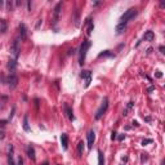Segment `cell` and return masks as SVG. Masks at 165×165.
<instances>
[{"label":"cell","mask_w":165,"mask_h":165,"mask_svg":"<svg viewBox=\"0 0 165 165\" xmlns=\"http://www.w3.org/2000/svg\"><path fill=\"white\" fill-rule=\"evenodd\" d=\"M107 108H108V99L105 98V99H103V102H102V105H101V107L97 110V112H96V116H94L96 120H99V119H101L102 116L106 114Z\"/></svg>","instance_id":"3957f363"},{"label":"cell","mask_w":165,"mask_h":165,"mask_svg":"<svg viewBox=\"0 0 165 165\" xmlns=\"http://www.w3.org/2000/svg\"><path fill=\"white\" fill-rule=\"evenodd\" d=\"M43 165H49V164H48V161H45V163H44Z\"/></svg>","instance_id":"d6a6232c"},{"label":"cell","mask_w":165,"mask_h":165,"mask_svg":"<svg viewBox=\"0 0 165 165\" xmlns=\"http://www.w3.org/2000/svg\"><path fill=\"white\" fill-rule=\"evenodd\" d=\"M85 26H88V30H86V34L90 35L93 32V30H94V25H93V22H92V18H88L85 21Z\"/></svg>","instance_id":"4fadbf2b"},{"label":"cell","mask_w":165,"mask_h":165,"mask_svg":"<svg viewBox=\"0 0 165 165\" xmlns=\"http://www.w3.org/2000/svg\"><path fill=\"white\" fill-rule=\"evenodd\" d=\"M123 140H125V134H120V135H119V141H123Z\"/></svg>","instance_id":"484cf974"},{"label":"cell","mask_w":165,"mask_h":165,"mask_svg":"<svg viewBox=\"0 0 165 165\" xmlns=\"http://www.w3.org/2000/svg\"><path fill=\"white\" fill-rule=\"evenodd\" d=\"M0 138H4V132H0Z\"/></svg>","instance_id":"f1b7e54d"},{"label":"cell","mask_w":165,"mask_h":165,"mask_svg":"<svg viewBox=\"0 0 165 165\" xmlns=\"http://www.w3.org/2000/svg\"><path fill=\"white\" fill-rule=\"evenodd\" d=\"M13 151H14V148H13V146H11L9 147V155H8V164L9 165H16L14 159H13Z\"/></svg>","instance_id":"9a60e30c"},{"label":"cell","mask_w":165,"mask_h":165,"mask_svg":"<svg viewBox=\"0 0 165 165\" xmlns=\"http://www.w3.org/2000/svg\"><path fill=\"white\" fill-rule=\"evenodd\" d=\"M61 9H62V3H58V4L54 6L53 11V25L56 26L59 21V16H61Z\"/></svg>","instance_id":"277c9868"},{"label":"cell","mask_w":165,"mask_h":165,"mask_svg":"<svg viewBox=\"0 0 165 165\" xmlns=\"http://www.w3.org/2000/svg\"><path fill=\"white\" fill-rule=\"evenodd\" d=\"M26 152H27V156L30 157V159L32 160V161H35L36 160V156H35V148H34V146H28L27 147V150H26Z\"/></svg>","instance_id":"7c38bea8"},{"label":"cell","mask_w":165,"mask_h":165,"mask_svg":"<svg viewBox=\"0 0 165 165\" xmlns=\"http://www.w3.org/2000/svg\"><path fill=\"white\" fill-rule=\"evenodd\" d=\"M11 52H12L13 57H14V59L17 61V58L19 56V40H18V39H16V40L13 41V44L11 47Z\"/></svg>","instance_id":"5b68a950"},{"label":"cell","mask_w":165,"mask_h":165,"mask_svg":"<svg viewBox=\"0 0 165 165\" xmlns=\"http://www.w3.org/2000/svg\"><path fill=\"white\" fill-rule=\"evenodd\" d=\"M16 165H23V159H22L21 156L18 157V160H17V164H16Z\"/></svg>","instance_id":"cb8c5ba5"},{"label":"cell","mask_w":165,"mask_h":165,"mask_svg":"<svg viewBox=\"0 0 165 165\" xmlns=\"http://www.w3.org/2000/svg\"><path fill=\"white\" fill-rule=\"evenodd\" d=\"M98 165H105V157L102 151H98Z\"/></svg>","instance_id":"ac0fdd59"},{"label":"cell","mask_w":165,"mask_h":165,"mask_svg":"<svg viewBox=\"0 0 165 165\" xmlns=\"http://www.w3.org/2000/svg\"><path fill=\"white\" fill-rule=\"evenodd\" d=\"M6 31V21H1V26H0V32L4 34Z\"/></svg>","instance_id":"44dd1931"},{"label":"cell","mask_w":165,"mask_h":165,"mask_svg":"<svg viewBox=\"0 0 165 165\" xmlns=\"http://www.w3.org/2000/svg\"><path fill=\"white\" fill-rule=\"evenodd\" d=\"M155 39V34L152 31H147L146 34H144V36H143V40L144 41H152Z\"/></svg>","instance_id":"2e32d148"},{"label":"cell","mask_w":165,"mask_h":165,"mask_svg":"<svg viewBox=\"0 0 165 165\" xmlns=\"http://www.w3.org/2000/svg\"><path fill=\"white\" fill-rule=\"evenodd\" d=\"M80 76H81V77H85V79H86L85 86L88 88L89 84H90V81H92V72H90V71H83L81 75H80Z\"/></svg>","instance_id":"30bf717a"},{"label":"cell","mask_w":165,"mask_h":165,"mask_svg":"<svg viewBox=\"0 0 165 165\" xmlns=\"http://www.w3.org/2000/svg\"><path fill=\"white\" fill-rule=\"evenodd\" d=\"M63 107H64V112H66V115H67V118L70 119L71 121H74L75 120V116H74V114H72V110H71V107L67 103H64L63 105Z\"/></svg>","instance_id":"ba28073f"},{"label":"cell","mask_w":165,"mask_h":165,"mask_svg":"<svg viewBox=\"0 0 165 165\" xmlns=\"http://www.w3.org/2000/svg\"><path fill=\"white\" fill-rule=\"evenodd\" d=\"M164 50H165V49H164V47H160V52H161V53H165Z\"/></svg>","instance_id":"4dcf8cb0"},{"label":"cell","mask_w":165,"mask_h":165,"mask_svg":"<svg viewBox=\"0 0 165 165\" xmlns=\"http://www.w3.org/2000/svg\"><path fill=\"white\" fill-rule=\"evenodd\" d=\"M83 152H84V142L80 141L79 144H77V154H79V156L81 157L83 156Z\"/></svg>","instance_id":"e0dca14e"},{"label":"cell","mask_w":165,"mask_h":165,"mask_svg":"<svg viewBox=\"0 0 165 165\" xmlns=\"http://www.w3.org/2000/svg\"><path fill=\"white\" fill-rule=\"evenodd\" d=\"M6 83H8L9 88H11V89H14L16 86L18 85V77L16 76V75H11V76L8 77V80H6Z\"/></svg>","instance_id":"8992f818"},{"label":"cell","mask_w":165,"mask_h":165,"mask_svg":"<svg viewBox=\"0 0 165 165\" xmlns=\"http://www.w3.org/2000/svg\"><path fill=\"white\" fill-rule=\"evenodd\" d=\"M90 45H92V41L89 40H85L83 41V44L80 45V52H79V63L84 64V62H85V57H86V52H88V49L90 48Z\"/></svg>","instance_id":"6da1fadb"},{"label":"cell","mask_w":165,"mask_h":165,"mask_svg":"<svg viewBox=\"0 0 165 165\" xmlns=\"http://www.w3.org/2000/svg\"><path fill=\"white\" fill-rule=\"evenodd\" d=\"M116 134H118L116 132H112V133H111V140H112V141L116 140Z\"/></svg>","instance_id":"d4e9b609"},{"label":"cell","mask_w":165,"mask_h":165,"mask_svg":"<svg viewBox=\"0 0 165 165\" xmlns=\"http://www.w3.org/2000/svg\"><path fill=\"white\" fill-rule=\"evenodd\" d=\"M156 76H157V77H161V76H163V74H161V71H156Z\"/></svg>","instance_id":"4316f807"},{"label":"cell","mask_w":165,"mask_h":165,"mask_svg":"<svg viewBox=\"0 0 165 165\" xmlns=\"http://www.w3.org/2000/svg\"><path fill=\"white\" fill-rule=\"evenodd\" d=\"M5 123H6V121H0V125H1V127H4Z\"/></svg>","instance_id":"1f68e13d"},{"label":"cell","mask_w":165,"mask_h":165,"mask_svg":"<svg viewBox=\"0 0 165 165\" xmlns=\"http://www.w3.org/2000/svg\"><path fill=\"white\" fill-rule=\"evenodd\" d=\"M18 28H19V35H21V39H22V40H26V39H27V28H26L25 23H21Z\"/></svg>","instance_id":"9c48e42d"},{"label":"cell","mask_w":165,"mask_h":165,"mask_svg":"<svg viewBox=\"0 0 165 165\" xmlns=\"http://www.w3.org/2000/svg\"><path fill=\"white\" fill-rule=\"evenodd\" d=\"M94 141H96V133H94V130H89L88 132V148H89V150L93 147Z\"/></svg>","instance_id":"52a82bcc"},{"label":"cell","mask_w":165,"mask_h":165,"mask_svg":"<svg viewBox=\"0 0 165 165\" xmlns=\"http://www.w3.org/2000/svg\"><path fill=\"white\" fill-rule=\"evenodd\" d=\"M27 8H28V11H31V1L27 3Z\"/></svg>","instance_id":"83f0119b"},{"label":"cell","mask_w":165,"mask_h":165,"mask_svg":"<svg viewBox=\"0 0 165 165\" xmlns=\"http://www.w3.org/2000/svg\"><path fill=\"white\" fill-rule=\"evenodd\" d=\"M137 9L135 8H130V9H128L127 12L124 13V14L120 17V23H127L128 21H130V19H133L135 16H137Z\"/></svg>","instance_id":"7a4b0ae2"},{"label":"cell","mask_w":165,"mask_h":165,"mask_svg":"<svg viewBox=\"0 0 165 165\" xmlns=\"http://www.w3.org/2000/svg\"><path fill=\"white\" fill-rule=\"evenodd\" d=\"M23 129L26 132H30V127H28V121H27V116H25L23 119Z\"/></svg>","instance_id":"ffe728a7"},{"label":"cell","mask_w":165,"mask_h":165,"mask_svg":"<svg viewBox=\"0 0 165 165\" xmlns=\"http://www.w3.org/2000/svg\"><path fill=\"white\" fill-rule=\"evenodd\" d=\"M61 144H62L63 150L69 148V137H67L66 133H62V135H61Z\"/></svg>","instance_id":"8fae6325"},{"label":"cell","mask_w":165,"mask_h":165,"mask_svg":"<svg viewBox=\"0 0 165 165\" xmlns=\"http://www.w3.org/2000/svg\"><path fill=\"white\" fill-rule=\"evenodd\" d=\"M148 143H152V140H151V138H147V140L142 141V146H146V144H148Z\"/></svg>","instance_id":"7402d4cb"},{"label":"cell","mask_w":165,"mask_h":165,"mask_svg":"<svg viewBox=\"0 0 165 165\" xmlns=\"http://www.w3.org/2000/svg\"><path fill=\"white\" fill-rule=\"evenodd\" d=\"M127 31V23H119L116 26V34L120 35V34H124Z\"/></svg>","instance_id":"5bb4252c"},{"label":"cell","mask_w":165,"mask_h":165,"mask_svg":"<svg viewBox=\"0 0 165 165\" xmlns=\"http://www.w3.org/2000/svg\"><path fill=\"white\" fill-rule=\"evenodd\" d=\"M16 66H17V62H16V59H11L8 63V69L9 70H14Z\"/></svg>","instance_id":"d6986e66"},{"label":"cell","mask_w":165,"mask_h":165,"mask_svg":"<svg viewBox=\"0 0 165 165\" xmlns=\"http://www.w3.org/2000/svg\"><path fill=\"white\" fill-rule=\"evenodd\" d=\"M13 9V4H12V1H6V11H12Z\"/></svg>","instance_id":"603a6c76"},{"label":"cell","mask_w":165,"mask_h":165,"mask_svg":"<svg viewBox=\"0 0 165 165\" xmlns=\"http://www.w3.org/2000/svg\"><path fill=\"white\" fill-rule=\"evenodd\" d=\"M133 125H134V127H138L140 124H138V121H133Z\"/></svg>","instance_id":"f546056e"}]
</instances>
